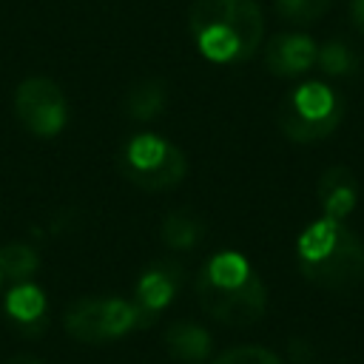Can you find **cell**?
<instances>
[{
    "instance_id": "1",
    "label": "cell",
    "mask_w": 364,
    "mask_h": 364,
    "mask_svg": "<svg viewBox=\"0 0 364 364\" xmlns=\"http://www.w3.org/2000/svg\"><path fill=\"white\" fill-rule=\"evenodd\" d=\"M202 310L228 327H250L267 310V287L239 250H216L193 282Z\"/></svg>"
},
{
    "instance_id": "2",
    "label": "cell",
    "mask_w": 364,
    "mask_h": 364,
    "mask_svg": "<svg viewBox=\"0 0 364 364\" xmlns=\"http://www.w3.org/2000/svg\"><path fill=\"white\" fill-rule=\"evenodd\" d=\"M188 26L199 54L210 63H245L264 40L259 0H193Z\"/></svg>"
},
{
    "instance_id": "3",
    "label": "cell",
    "mask_w": 364,
    "mask_h": 364,
    "mask_svg": "<svg viewBox=\"0 0 364 364\" xmlns=\"http://www.w3.org/2000/svg\"><path fill=\"white\" fill-rule=\"evenodd\" d=\"M296 262L301 276L324 290H350L364 282V242L344 219L310 222L296 239Z\"/></svg>"
},
{
    "instance_id": "4",
    "label": "cell",
    "mask_w": 364,
    "mask_h": 364,
    "mask_svg": "<svg viewBox=\"0 0 364 364\" xmlns=\"http://www.w3.org/2000/svg\"><path fill=\"white\" fill-rule=\"evenodd\" d=\"M276 119L290 142H321L344 119V97L321 80H307L282 100Z\"/></svg>"
},
{
    "instance_id": "5",
    "label": "cell",
    "mask_w": 364,
    "mask_h": 364,
    "mask_svg": "<svg viewBox=\"0 0 364 364\" xmlns=\"http://www.w3.org/2000/svg\"><path fill=\"white\" fill-rule=\"evenodd\" d=\"M119 173L151 193L159 191H173L185 173H188V159L185 151L179 145H173L171 139L159 136V134H136L131 136L122 151H119Z\"/></svg>"
},
{
    "instance_id": "6",
    "label": "cell",
    "mask_w": 364,
    "mask_h": 364,
    "mask_svg": "<svg viewBox=\"0 0 364 364\" xmlns=\"http://www.w3.org/2000/svg\"><path fill=\"white\" fill-rule=\"evenodd\" d=\"M63 327L82 344H105L142 330V318L134 301L119 296H82L74 299L63 313Z\"/></svg>"
},
{
    "instance_id": "7",
    "label": "cell",
    "mask_w": 364,
    "mask_h": 364,
    "mask_svg": "<svg viewBox=\"0 0 364 364\" xmlns=\"http://www.w3.org/2000/svg\"><path fill=\"white\" fill-rule=\"evenodd\" d=\"M14 114L31 136L51 139L68 125V100L54 80L26 77L14 91Z\"/></svg>"
},
{
    "instance_id": "8",
    "label": "cell",
    "mask_w": 364,
    "mask_h": 364,
    "mask_svg": "<svg viewBox=\"0 0 364 364\" xmlns=\"http://www.w3.org/2000/svg\"><path fill=\"white\" fill-rule=\"evenodd\" d=\"M182 282H185V270L173 259H156L136 276L131 301L139 310L142 327H151L159 318V313L173 304V299L182 290Z\"/></svg>"
},
{
    "instance_id": "9",
    "label": "cell",
    "mask_w": 364,
    "mask_h": 364,
    "mask_svg": "<svg viewBox=\"0 0 364 364\" xmlns=\"http://www.w3.org/2000/svg\"><path fill=\"white\" fill-rule=\"evenodd\" d=\"M318 60V43L301 31H282L264 46V65L276 77H301Z\"/></svg>"
},
{
    "instance_id": "10",
    "label": "cell",
    "mask_w": 364,
    "mask_h": 364,
    "mask_svg": "<svg viewBox=\"0 0 364 364\" xmlns=\"http://www.w3.org/2000/svg\"><path fill=\"white\" fill-rule=\"evenodd\" d=\"M3 313L9 324L23 336H40L48 324V299L43 287L34 282L11 284V290L3 299Z\"/></svg>"
},
{
    "instance_id": "11",
    "label": "cell",
    "mask_w": 364,
    "mask_h": 364,
    "mask_svg": "<svg viewBox=\"0 0 364 364\" xmlns=\"http://www.w3.org/2000/svg\"><path fill=\"white\" fill-rule=\"evenodd\" d=\"M316 196L318 205L324 210V216L330 219H347L355 205H358V182L355 173L344 165H330L316 185Z\"/></svg>"
},
{
    "instance_id": "12",
    "label": "cell",
    "mask_w": 364,
    "mask_h": 364,
    "mask_svg": "<svg viewBox=\"0 0 364 364\" xmlns=\"http://www.w3.org/2000/svg\"><path fill=\"white\" fill-rule=\"evenodd\" d=\"M165 350L182 364H205L213 350L210 333L196 321H173L165 330Z\"/></svg>"
},
{
    "instance_id": "13",
    "label": "cell",
    "mask_w": 364,
    "mask_h": 364,
    "mask_svg": "<svg viewBox=\"0 0 364 364\" xmlns=\"http://www.w3.org/2000/svg\"><path fill=\"white\" fill-rule=\"evenodd\" d=\"M205 222L191 210H171L159 225V239L171 250H193L205 239Z\"/></svg>"
},
{
    "instance_id": "14",
    "label": "cell",
    "mask_w": 364,
    "mask_h": 364,
    "mask_svg": "<svg viewBox=\"0 0 364 364\" xmlns=\"http://www.w3.org/2000/svg\"><path fill=\"white\" fill-rule=\"evenodd\" d=\"M168 105V85L162 80H139L136 85H131V91L125 94V114L136 122H148L154 117H159Z\"/></svg>"
},
{
    "instance_id": "15",
    "label": "cell",
    "mask_w": 364,
    "mask_h": 364,
    "mask_svg": "<svg viewBox=\"0 0 364 364\" xmlns=\"http://www.w3.org/2000/svg\"><path fill=\"white\" fill-rule=\"evenodd\" d=\"M37 270H40V253L31 245L9 242L0 247V279L20 284V282H31Z\"/></svg>"
},
{
    "instance_id": "16",
    "label": "cell",
    "mask_w": 364,
    "mask_h": 364,
    "mask_svg": "<svg viewBox=\"0 0 364 364\" xmlns=\"http://www.w3.org/2000/svg\"><path fill=\"white\" fill-rule=\"evenodd\" d=\"M316 65L330 77H350L358 71V54L344 40H327L318 46Z\"/></svg>"
},
{
    "instance_id": "17",
    "label": "cell",
    "mask_w": 364,
    "mask_h": 364,
    "mask_svg": "<svg viewBox=\"0 0 364 364\" xmlns=\"http://www.w3.org/2000/svg\"><path fill=\"white\" fill-rule=\"evenodd\" d=\"M273 6H276V14L282 20L296 23V26H307V23L321 20L333 9V0H273Z\"/></svg>"
},
{
    "instance_id": "18",
    "label": "cell",
    "mask_w": 364,
    "mask_h": 364,
    "mask_svg": "<svg viewBox=\"0 0 364 364\" xmlns=\"http://www.w3.org/2000/svg\"><path fill=\"white\" fill-rule=\"evenodd\" d=\"M210 364H282V358L262 344H239L219 353Z\"/></svg>"
},
{
    "instance_id": "19",
    "label": "cell",
    "mask_w": 364,
    "mask_h": 364,
    "mask_svg": "<svg viewBox=\"0 0 364 364\" xmlns=\"http://www.w3.org/2000/svg\"><path fill=\"white\" fill-rule=\"evenodd\" d=\"M350 17H353L355 28L364 34V0H350Z\"/></svg>"
},
{
    "instance_id": "20",
    "label": "cell",
    "mask_w": 364,
    "mask_h": 364,
    "mask_svg": "<svg viewBox=\"0 0 364 364\" xmlns=\"http://www.w3.org/2000/svg\"><path fill=\"white\" fill-rule=\"evenodd\" d=\"M9 364H43V361H37V358H28V355H17V358H11Z\"/></svg>"
}]
</instances>
